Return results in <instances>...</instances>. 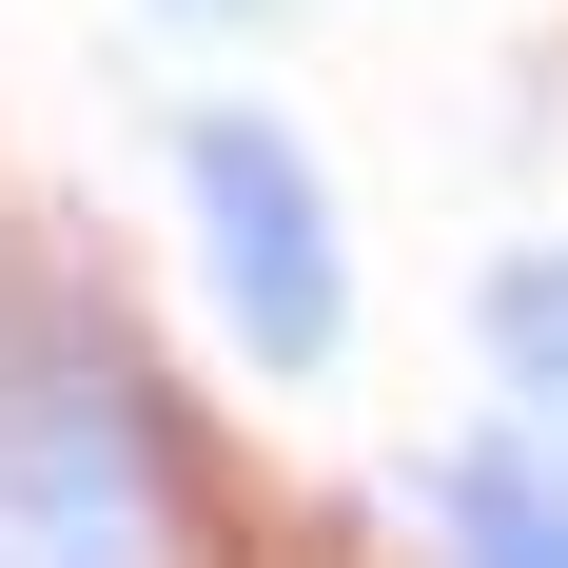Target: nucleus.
Segmentation results:
<instances>
[{"label":"nucleus","instance_id":"obj_1","mask_svg":"<svg viewBox=\"0 0 568 568\" xmlns=\"http://www.w3.org/2000/svg\"><path fill=\"white\" fill-rule=\"evenodd\" d=\"M176 176H196V255H216V314L255 373H334L353 353V255H334V196L294 158V118L255 99H196L176 118Z\"/></svg>","mask_w":568,"mask_h":568},{"label":"nucleus","instance_id":"obj_2","mask_svg":"<svg viewBox=\"0 0 568 568\" xmlns=\"http://www.w3.org/2000/svg\"><path fill=\"white\" fill-rule=\"evenodd\" d=\"M432 529H452V568H568V470L549 452H452Z\"/></svg>","mask_w":568,"mask_h":568},{"label":"nucleus","instance_id":"obj_3","mask_svg":"<svg viewBox=\"0 0 568 568\" xmlns=\"http://www.w3.org/2000/svg\"><path fill=\"white\" fill-rule=\"evenodd\" d=\"M470 314H490V353H510L529 393H549V412H568V255H510V275L470 294Z\"/></svg>","mask_w":568,"mask_h":568},{"label":"nucleus","instance_id":"obj_4","mask_svg":"<svg viewBox=\"0 0 568 568\" xmlns=\"http://www.w3.org/2000/svg\"><path fill=\"white\" fill-rule=\"evenodd\" d=\"M176 20H255V0H176Z\"/></svg>","mask_w":568,"mask_h":568}]
</instances>
